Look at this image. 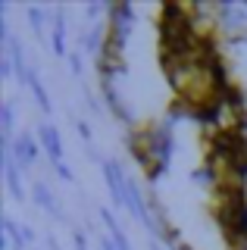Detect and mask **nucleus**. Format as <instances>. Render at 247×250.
<instances>
[{"instance_id":"f257e3e1","label":"nucleus","mask_w":247,"mask_h":250,"mask_svg":"<svg viewBox=\"0 0 247 250\" xmlns=\"http://www.w3.org/2000/svg\"><path fill=\"white\" fill-rule=\"evenodd\" d=\"M10 153H13V160L19 163V169L25 172V169H32L35 163H38V141L32 135H16V141H13V147H10Z\"/></svg>"},{"instance_id":"39448f33","label":"nucleus","mask_w":247,"mask_h":250,"mask_svg":"<svg viewBox=\"0 0 247 250\" xmlns=\"http://www.w3.org/2000/svg\"><path fill=\"white\" fill-rule=\"evenodd\" d=\"M69 69H72V75H75V78L82 75V57H79V53H75V50L69 53Z\"/></svg>"},{"instance_id":"0eeeda50","label":"nucleus","mask_w":247,"mask_h":250,"mask_svg":"<svg viewBox=\"0 0 247 250\" xmlns=\"http://www.w3.org/2000/svg\"><path fill=\"white\" fill-rule=\"evenodd\" d=\"M79 135H82L84 141H91V125L84 122V119H79Z\"/></svg>"},{"instance_id":"7ed1b4c3","label":"nucleus","mask_w":247,"mask_h":250,"mask_svg":"<svg viewBox=\"0 0 247 250\" xmlns=\"http://www.w3.org/2000/svg\"><path fill=\"white\" fill-rule=\"evenodd\" d=\"M32 194H35V200H38V207H41V209H47L53 219H63V209H60V203H57V197H53V191H47V182H35Z\"/></svg>"},{"instance_id":"423d86ee","label":"nucleus","mask_w":247,"mask_h":250,"mask_svg":"<svg viewBox=\"0 0 247 250\" xmlns=\"http://www.w3.org/2000/svg\"><path fill=\"white\" fill-rule=\"evenodd\" d=\"M53 169H57V175L63 178V182H72V169H69L66 163H57V166H53Z\"/></svg>"},{"instance_id":"20e7f679","label":"nucleus","mask_w":247,"mask_h":250,"mask_svg":"<svg viewBox=\"0 0 247 250\" xmlns=\"http://www.w3.org/2000/svg\"><path fill=\"white\" fill-rule=\"evenodd\" d=\"M50 19V10H38V6H32V10H28V22H32V31L38 38L44 35V22Z\"/></svg>"},{"instance_id":"f03ea898","label":"nucleus","mask_w":247,"mask_h":250,"mask_svg":"<svg viewBox=\"0 0 247 250\" xmlns=\"http://www.w3.org/2000/svg\"><path fill=\"white\" fill-rule=\"evenodd\" d=\"M38 138H41L44 150L50 156V166H57V163H63V141H60V131L53 128V125H41V131H38Z\"/></svg>"}]
</instances>
